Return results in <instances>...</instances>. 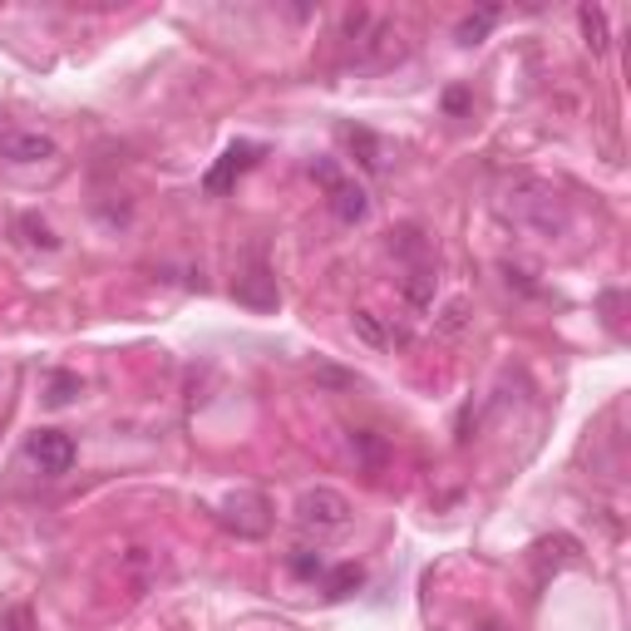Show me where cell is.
I'll return each instance as SVG.
<instances>
[{
	"label": "cell",
	"mask_w": 631,
	"mask_h": 631,
	"mask_svg": "<svg viewBox=\"0 0 631 631\" xmlns=\"http://www.w3.org/2000/svg\"><path fill=\"white\" fill-rule=\"evenodd\" d=\"M232 291H237L242 307H257V311H272L281 301L277 297V277H272L267 267H252L247 277H237V287H232Z\"/></svg>",
	"instance_id": "8"
},
{
	"label": "cell",
	"mask_w": 631,
	"mask_h": 631,
	"mask_svg": "<svg viewBox=\"0 0 631 631\" xmlns=\"http://www.w3.org/2000/svg\"><path fill=\"white\" fill-rule=\"evenodd\" d=\"M291 573H297V577H321L325 573V557L311 553V547H301V553L291 557Z\"/></svg>",
	"instance_id": "16"
},
{
	"label": "cell",
	"mask_w": 631,
	"mask_h": 631,
	"mask_svg": "<svg viewBox=\"0 0 631 631\" xmlns=\"http://www.w3.org/2000/svg\"><path fill=\"white\" fill-rule=\"evenodd\" d=\"M361 583H365V573L355 563H345L341 573L331 577V597H351V587H361Z\"/></svg>",
	"instance_id": "15"
},
{
	"label": "cell",
	"mask_w": 631,
	"mask_h": 631,
	"mask_svg": "<svg viewBox=\"0 0 631 631\" xmlns=\"http://www.w3.org/2000/svg\"><path fill=\"white\" fill-rule=\"evenodd\" d=\"M325 192H331V212L345 222V228H355V222L370 218V192H365L355 178H335Z\"/></svg>",
	"instance_id": "6"
},
{
	"label": "cell",
	"mask_w": 631,
	"mask_h": 631,
	"mask_svg": "<svg viewBox=\"0 0 631 631\" xmlns=\"http://www.w3.org/2000/svg\"><path fill=\"white\" fill-rule=\"evenodd\" d=\"M494 25H498V5H484L478 15H464L454 35H460V45H478V40H484Z\"/></svg>",
	"instance_id": "11"
},
{
	"label": "cell",
	"mask_w": 631,
	"mask_h": 631,
	"mask_svg": "<svg viewBox=\"0 0 631 631\" xmlns=\"http://www.w3.org/2000/svg\"><path fill=\"white\" fill-rule=\"evenodd\" d=\"M0 158L10 163H49L59 158L55 139L49 134H0Z\"/></svg>",
	"instance_id": "7"
},
{
	"label": "cell",
	"mask_w": 631,
	"mask_h": 631,
	"mask_svg": "<svg viewBox=\"0 0 631 631\" xmlns=\"http://www.w3.org/2000/svg\"><path fill=\"white\" fill-rule=\"evenodd\" d=\"M20 232H30V247H45V252H55L59 247V242H55V232H49L45 228V222H35V218H20Z\"/></svg>",
	"instance_id": "14"
},
{
	"label": "cell",
	"mask_w": 631,
	"mask_h": 631,
	"mask_svg": "<svg viewBox=\"0 0 631 631\" xmlns=\"http://www.w3.org/2000/svg\"><path fill=\"white\" fill-rule=\"evenodd\" d=\"M75 385H79L75 375H59V380H55V395H49V400H55V405H65V400H69V390H75Z\"/></svg>",
	"instance_id": "18"
},
{
	"label": "cell",
	"mask_w": 631,
	"mask_h": 631,
	"mask_svg": "<svg viewBox=\"0 0 631 631\" xmlns=\"http://www.w3.org/2000/svg\"><path fill=\"white\" fill-rule=\"evenodd\" d=\"M291 518H297V528H301V533H316V538H325V533H341V528L351 523V498H345L341 488H325V484H316V488H307V494L297 498V508H291Z\"/></svg>",
	"instance_id": "2"
},
{
	"label": "cell",
	"mask_w": 631,
	"mask_h": 631,
	"mask_svg": "<svg viewBox=\"0 0 631 631\" xmlns=\"http://www.w3.org/2000/svg\"><path fill=\"white\" fill-rule=\"evenodd\" d=\"M25 460L35 464L40 474H69L75 469V440H69L65 430H35L25 440Z\"/></svg>",
	"instance_id": "4"
},
{
	"label": "cell",
	"mask_w": 631,
	"mask_h": 631,
	"mask_svg": "<svg viewBox=\"0 0 631 631\" xmlns=\"http://www.w3.org/2000/svg\"><path fill=\"white\" fill-rule=\"evenodd\" d=\"M355 331H361L370 345H390L395 341V335L380 325V316H375V311H355Z\"/></svg>",
	"instance_id": "13"
},
{
	"label": "cell",
	"mask_w": 631,
	"mask_h": 631,
	"mask_svg": "<svg viewBox=\"0 0 631 631\" xmlns=\"http://www.w3.org/2000/svg\"><path fill=\"white\" fill-rule=\"evenodd\" d=\"M218 523L232 528L237 538H262L272 528V508L262 494H228L218 503Z\"/></svg>",
	"instance_id": "3"
},
{
	"label": "cell",
	"mask_w": 631,
	"mask_h": 631,
	"mask_svg": "<svg viewBox=\"0 0 631 631\" xmlns=\"http://www.w3.org/2000/svg\"><path fill=\"white\" fill-rule=\"evenodd\" d=\"M464 316H469V307H464V301H450V307H444V331H460V325H464Z\"/></svg>",
	"instance_id": "17"
},
{
	"label": "cell",
	"mask_w": 631,
	"mask_h": 631,
	"mask_svg": "<svg viewBox=\"0 0 631 631\" xmlns=\"http://www.w3.org/2000/svg\"><path fill=\"white\" fill-rule=\"evenodd\" d=\"M434 272L430 267H410V277H405V301H410L414 311H430V301H434Z\"/></svg>",
	"instance_id": "10"
},
{
	"label": "cell",
	"mask_w": 631,
	"mask_h": 631,
	"mask_svg": "<svg viewBox=\"0 0 631 631\" xmlns=\"http://www.w3.org/2000/svg\"><path fill=\"white\" fill-rule=\"evenodd\" d=\"M503 218H513L523 232H538V237H563L567 232V208H563V198H557V188L553 182H543V178H518V182H508V192H503Z\"/></svg>",
	"instance_id": "1"
},
{
	"label": "cell",
	"mask_w": 631,
	"mask_h": 631,
	"mask_svg": "<svg viewBox=\"0 0 631 631\" xmlns=\"http://www.w3.org/2000/svg\"><path fill=\"white\" fill-rule=\"evenodd\" d=\"M577 25H583L587 49L602 55V49H607V10L602 5H583V10H577Z\"/></svg>",
	"instance_id": "9"
},
{
	"label": "cell",
	"mask_w": 631,
	"mask_h": 631,
	"mask_svg": "<svg viewBox=\"0 0 631 631\" xmlns=\"http://www.w3.org/2000/svg\"><path fill=\"white\" fill-rule=\"evenodd\" d=\"M345 139H351V148H361V163L365 168H385V148L375 134H365V129H345Z\"/></svg>",
	"instance_id": "12"
},
{
	"label": "cell",
	"mask_w": 631,
	"mask_h": 631,
	"mask_svg": "<svg viewBox=\"0 0 631 631\" xmlns=\"http://www.w3.org/2000/svg\"><path fill=\"white\" fill-rule=\"evenodd\" d=\"M257 158H262V144H232L228 154L218 158V168H212L208 178H202V188H208V192H228L232 182H237Z\"/></svg>",
	"instance_id": "5"
}]
</instances>
